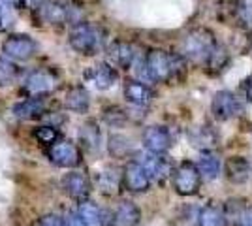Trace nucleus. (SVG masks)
Listing matches in <instances>:
<instances>
[{"instance_id":"nucleus-1","label":"nucleus","mask_w":252,"mask_h":226,"mask_svg":"<svg viewBox=\"0 0 252 226\" xmlns=\"http://www.w3.org/2000/svg\"><path fill=\"white\" fill-rule=\"evenodd\" d=\"M187 61L179 53H169L166 49H149L141 61L143 77L151 83H171L185 74Z\"/></svg>"},{"instance_id":"nucleus-2","label":"nucleus","mask_w":252,"mask_h":226,"mask_svg":"<svg viewBox=\"0 0 252 226\" xmlns=\"http://www.w3.org/2000/svg\"><path fill=\"white\" fill-rule=\"evenodd\" d=\"M220 42L217 40L215 32L207 27H194L181 38L177 53L189 63L201 68H207L215 51L219 49Z\"/></svg>"},{"instance_id":"nucleus-3","label":"nucleus","mask_w":252,"mask_h":226,"mask_svg":"<svg viewBox=\"0 0 252 226\" xmlns=\"http://www.w3.org/2000/svg\"><path fill=\"white\" fill-rule=\"evenodd\" d=\"M105 40H107V32L98 23H79L72 27V31L68 34L70 47L83 57H93L100 53L105 47Z\"/></svg>"},{"instance_id":"nucleus-4","label":"nucleus","mask_w":252,"mask_h":226,"mask_svg":"<svg viewBox=\"0 0 252 226\" xmlns=\"http://www.w3.org/2000/svg\"><path fill=\"white\" fill-rule=\"evenodd\" d=\"M201 183H203V177H201L196 162L181 161L173 168L171 185H173V191L179 196H194V194H198L201 189Z\"/></svg>"},{"instance_id":"nucleus-5","label":"nucleus","mask_w":252,"mask_h":226,"mask_svg":"<svg viewBox=\"0 0 252 226\" xmlns=\"http://www.w3.org/2000/svg\"><path fill=\"white\" fill-rule=\"evenodd\" d=\"M243 111H245V98L230 89L217 91L211 98V113L219 123H226L239 117Z\"/></svg>"},{"instance_id":"nucleus-6","label":"nucleus","mask_w":252,"mask_h":226,"mask_svg":"<svg viewBox=\"0 0 252 226\" xmlns=\"http://www.w3.org/2000/svg\"><path fill=\"white\" fill-rule=\"evenodd\" d=\"M59 85V75L51 68H36L25 77L23 93L27 97H45Z\"/></svg>"},{"instance_id":"nucleus-7","label":"nucleus","mask_w":252,"mask_h":226,"mask_svg":"<svg viewBox=\"0 0 252 226\" xmlns=\"http://www.w3.org/2000/svg\"><path fill=\"white\" fill-rule=\"evenodd\" d=\"M49 161L64 170H75L81 162H83V153L70 140H59L55 145L49 147L47 151Z\"/></svg>"},{"instance_id":"nucleus-8","label":"nucleus","mask_w":252,"mask_h":226,"mask_svg":"<svg viewBox=\"0 0 252 226\" xmlns=\"http://www.w3.org/2000/svg\"><path fill=\"white\" fill-rule=\"evenodd\" d=\"M38 51V43L32 40L29 34H10L2 42V53L10 61L25 63L32 59Z\"/></svg>"},{"instance_id":"nucleus-9","label":"nucleus","mask_w":252,"mask_h":226,"mask_svg":"<svg viewBox=\"0 0 252 226\" xmlns=\"http://www.w3.org/2000/svg\"><path fill=\"white\" fill-rule=\"evenodd\" d=\"M141 143H143L147 153L166 155L173 147V134L164 125H151V127H145V130H143Z\"/></svg>"},{"instance_id":"nucleus-10","label":"nucleus","mask_w":252,"mask_h":226,"mask_svg":"<svg viewBox=\"0 0 252 226\" xmlns=\"http://www.w3.org/2000/svg\"><path fill=\"white\" fill-rule=\"evenodd\" d=\"M145 172L149 173V177L153 179V183H164L166 179H171L173 173V164L166 155H153V153H143L136 159Z\"/></svg>"},{"instance_id":"nucleus-11","label":"nucleus","mask_w":252,"mask_h":226,"mask_svg":"<svg viewBox=\"0 0 252 226\" xmlns=\"http://www.w3.org/2000/svg\"><path fill=\"white\" fill-rule=\"evenodd\" d=\"M123 95H125V100L134 106L137 109H145L153 104L155 100V91L151 89L149 83L141 81V79H134V77H128L123 85Z\"/></svg>"},{"instance_id":"nucleus-12","label":"nucleus","mask_w":252,"mask_h":226,"mask_svg":"<svg viewBox=\"0 0 252 226\" xmlns=\"http://www.w3.org/2000/svg\"><path fill=\"white\" fill-rule=\"evenodd\" d=\"M151 185H153V179L137 161H130L123 168V187L128 193L143 194L151 189Z\"/></svg>"},{"instance_id":"nucleus-13","label":"nucleus","mask_w":252,"mask_h":226,"mask_svg":"<svg viewBox=\"0 0 252 226\" xmlns=\"http://www.w3.org/2000/svg\"><path fill=\"white\" fill-rule=\"evenodd\" d=\"M85 79L94 87L96 91H109L119 81V72L111 63H96L85 72Z\"/></svg>"},{"instance_id":"nucleus-14","label":"nucleus","mask_w":252,"mask_h":226,"mask_svg":"<svg viewBox=\"0 0 252 226\" xmlns=\"http://www.w3.org/2000/svg\"><path fill=\"white\" fill-rule=\"evenodd\" d=\"M105 51H107V59L111 61V65L123 70H130L137 59L136 45L126 40H113Z\"/></svg>"},{"instance_id":"nucleus-15","label":"nucleus","mask_w":252,"mask_h":226,"mask_svg":"<svg viewBox=\"0 0 252 226\" xmlns=\"http://www.w3.org/2000/svg\"><path fill=\"white\" fill-rule=\"evenodd\" d=\"M63 187L66 194L77 202H85L93 191V183H91L89 175L81 170H72V172L66 173L63 179Z\"/></svg>"},{"instance_id":"nucleus-16","label":"nucleus","mask_w":252,"mask_h":226,"mask_svg":"<svg viewBox=\"0 0 252 226\" xmlns=\"http://www.w3.org/2000/svg\"><path fill=\"white\" fill-rule=\"evenodd\" d=\"M224 175L233 185L247 183L252 175V164L241 155H231L224 162Z\"/></svg>"},{"instance_id":"nucleus-17","label":"nucleus","mask_w":252,"mask_h":226,"mask_svg":"<svg viewBox=\"0 0 252 226\" xmlns=\"http://www.w3.org/2000/svg\"><path fill=\"white\" fill-rule=\"evenodd\" d=\"M40 15L49 25L72 23V4L63 2V0H47L40 10Z\"/></svg>"},{"instance_id":"nucleus-18","label":"nucleus","mask_w":252,"mask_h":226,"mask_svg":"<svg viewBox=\"0 0 252 226\" xmlns=\"http://www.w3.org/2000/svg\"><path fill=\"white\" fill-rule=\"evenodd\" d=\"M11 113L15 119H21V121H36V119L45 117V100L43 97H29L17 102Z\"/></svg>"},{"instance_id":"nucleus-19","label":"nucleus","mask_w":252,"mask_h":226,"mask_svg":"<svg viewBox=\"0 0 252 226\" xmlns=\"http://www.w3.org/2000/svg\"><path fill=\"white\" fill-rule=\"evenodd\" d=\"M189 140L196 149H200V153L201 151H213L219 143V132L213 125L203 123L200 127H194L190 130Z\"/></svg>"},{"instance_id":"nucleus-20","label":"nucleus","mask_w":252,"mask_h":226,"mask_svg":"<svg viewBox=\"0 0 252 226\" xmlns=\"http://www.w3.org/2000/svg\"><path fill=\"white\" fill-rule=\"evenodd\" d=\"M64 108L68 109V111H72V113H79V115L87 113L89 108H91V95H89V91L83 85L70 87L66 91V95H64Z\"/></svg>"},{"instance_id":"nucleus-21","label":"nucleus","mask_w":252,"mask_h":226,"mask_svg":"<svg viewBox=\"0 0 252 226\" xmlns=\"http://www.w3.org/2000/svg\"><path fill=\"white\" fill-rule=\"evenodd\" d=\"M198 170H200L203 181H215L222 170V162L215 151H201L198 159Z\"/></svg>"},{"instance_id":"nucleus-22","label":"nucleus","mask_w":252,"mask_h":226,"mask_svg":"<svg viewBox=\"0 0 252 226\" xmlns=\"http://www.w3.org/2000/svg\"><path fill=\"white\" fill-rule=\"evenodd\" d=\"M141 221V209L134 202L125 200L117 205L113 213V223L115 226H137Z\"/></svg>"},{"instance_id":"nucleus-23","label":"nucleus","mask_w":252,"mask_h":226,"mask_svg":"<svg viewBox=\"0 0 252 226\" xmlns=\"http://www.w3.org/2000/svg\"><path fill=\"white\" fill-rule=\"evenodd\" d=\"M228 219L224 207L215 202H209L198 209V226H226Z\"/></svg>"},{"instance_id":"nucleus-24","label":"nucleus","mask_w":252,"mask_h":226,"mask_svg":"<svg viewBox=\"0 0 252 226\" xmlns=\"http://www.w3.org/2000/svg\"><path fill=\"white\" fill-rule=\"evenodd\" d=\"M79 143L87 151L94 153L102 145V132L96 121H87L85 125L79 127Z\"/></svg>"},{"instance_id":"nucleus-25","label":"nucleus","mask_w":252,"mask_h":226,"mask_svg":"<svg viewBox=\"0 0 252 226\" xmlns=\"http://www.w3.org/2000/svg\"><path fill=\"white\" fill-rule=\"evenodd\" d=\"M96 185L104 194H115L123 187V172L119 173L117 168H104L96 175Z\"/></svg>"},{"instance_id":"nucleus-26","label":"nucleus","mask_w":252,"mask_h":226,"mask_svg":"<svg viewBox=\"0 0 252 226\" xmlns=\"http://www.w3.org/2000/svg\"><path fill=\"white\" fill-rule=\"evenodd\" d=\"M75 211L79 213V217H81V221L85 223V226H105L104 211H102L94 202H89V200L79 202V205H77Z\"/></svg>"},{"instance_id":"nucleus-27","label":"nucleus","mask_w":252,"mask_h":226,"mask_svg":"<svg viewBox=\"0 0 252 226\" xmlns=\"http://www.w3.org/2000/svg\"><path fill=\"white\" fill-rule=\"evenodd\" d=\"M233 15L239 27H243L247 32H252V0H235Z\"/></svg>"},{"instance_id":"nucleus-28","label":"nucleus","mask_w":252,"mask_h":226,"mask_svg":"<svg viewBox=\"0 0 252 226\" xmlns=\"http://www.w3.org/2000/svg\"><path fill=\"white\" fill-rule=\"evenodd\" d=\"M19 77V68L17 65L10 61L8 57L0 55V87H10L17 81Z\"/></svg>"},{"instance_id":"nucleus-29","label":"nucleus","mask_w":252,"mask_h":226,"mask_svg":"<svg viewBox=\"0 0 252 226\" xmlns=\"http://www.w3.org/2000/svg\"><path fill=\"white\" fill-rule=\"evenodd\" d=\"M128 119H130V113L123 108L111 106V108L104 109V121L109 125V127H113V129L125 127L126 123H128Z\"/></svg>"},{"instance_id":"nucleus-30","label":"nucleus","mask_w":252,"mask_h":226,"mask_svg":"<svg viewBox=\"0 0 252 226\" xmlns=\"http://www.w3.org/2000/svg\"><path fill=\"white\" fill-rule=\"evenodd\" d=\"M34 138L43 143V145H47V147H51L55 145L59 138H61V132L57 127H51V125H42V127H38V129H34Z\"/></svg>"},{"instance_id":"nucleus-31","label":"nucleus","mask_w":252,"mask_h":226,"mask_svg":"<svg viewBox=\"0 0 252 226\" xmlns=\"http://www.w3.org/2000/svg\"><path fill=\"white\" fill-rule=\"evenodd\" d=\"M132 149V145H130V141L126 140L125 136H111L109 138V151L115 155V157H125L128 151Z\"/></svg>"},{"instance_id":"nucleus-32","label":"nucleus","mask_w":252,"mask_h":226,"mask_svg":"<svg viewBox=\"0 0 252 226\" xmlns=\"http://www.w3.org/2000/svg\"><path fill=\"white\" fill-rule=\"evenodd\" d=\"M13 23H15L13 10L8 8V6H4V4H0V32L10 31L11 27H13Z\"/></svg>"},{"instance_id":"nucleus-33","label":"nucleus","mask_w":252,"mask_h":226,"mask_svg":"<svg viewBox=\"0 0 252 226\" xmlns=\"http://www.w3.org/2000/svg\"><path fill=\"white\" fill-rule=\"evenodd\" d=\"M241 91H243V98H245V102L252 104V72L241 81Z\"/></svg>"},{"instance_id":"nucleus-34","label":"nucleus","mask_w":252,"mask_h":226,"mask_svg":"<svg viewBox=\"0 0 252 226\" xmlns=\"http://www.w3.org/2000/svg\"><path fill=\"white\" fill-rule=\"evenodd\" d=\"M40 226H66V223L59 215H43L40 219Z\"/></svg>"},{"instance_id":"nucleus-35","label":"nucleus","mask_w":252,"mask_h":226,"mask_svg":"<svg viewBox=\"0 0 252 226\" xmlns=\"http://www.w3.org/2000/svg\"><path fill=\"white\" fill-rule=\"evenodd\" d=\"M47 0H19V8L23 10H42V6Z\"/></svg>"},{"instance_id":"nucleus-36","label":"nucleus","mask_w":252,"mask_h":226,"mask_svg":"<svg viewBox=\"0 0 252 226\" xmlns=\"http://www.w3.org/2000/svg\"><path fill=\"white\" fill-rule=\"evenodd\" d=\"M64 223H66V226H85V223L81 221L77 211H68L66 217H64Z\"/></svg>"},{"instance_id":"nucleus-37","label":"nucleus","mask_w":252,"mask_h":226,"mask_svg":"<svg viewBox=\"0 0 252 226\" xmlns=\"http://www.w3.org/2000/svg\"><path fill=\"white\" fill-rule=\"evenodd\" d=\"M241 225L245 226H252V205L247 207V211H245V215H243V223Z\"/></svg>"},{"instance_id":"nucleus-38","label":"nucleus","mask_w":252,"mask_h":226,"mask_svg":"<svg viewBox=\"0 0 252 226\" xmlns=\"http://www.w3.org/2000/svg\"><path fill=\"white\" fill-rule=\"evenodd\" d=\"M0 4H4V6H8V8H19V0H0Z\"/></svg>"},{"instance_id":"nucleus-39","label":"nucleus","mask_w":252,"mask_h":226,"mask_svg":"<svg viewBox=\"0 0 252 226\" xmlns=\"http://www.w3.org/2000/svg\"><path fill=\"white\" fill-rule=\"evenodd\" d=\"M237 226H245V225H237Z\"/></svg>"}]
</instances>
